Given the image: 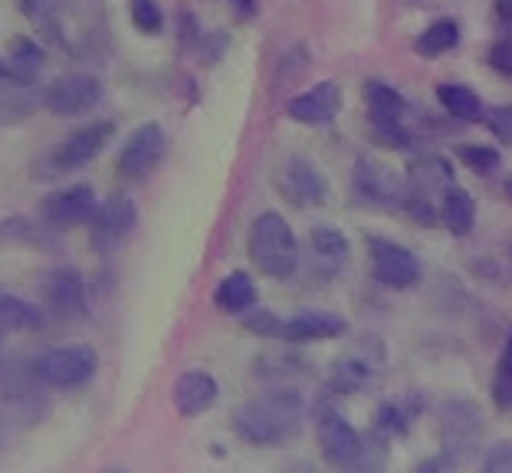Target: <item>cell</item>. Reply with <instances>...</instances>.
<instances>
[{"mask_svg":"<svg viewBox=\"0 0 512 473\" xmlns=\"http://www.w3.org/2000/svg\"><path fill=\"white\" fill-rule=\"evenodd\" d=\"M306 418V401L293 388H273L250 398L237 411L234 428L250 444H283L286 437H296Z\"/></svg>","mask_w":512,"mask_h":473,"instance_id":"obj_1","label":"cell"},{"mask_svg":"<svg viewBox=\"0 0 512 473\" xmlns=\"http://www.w3.org/2000/svg\"><path fill=\"white\" fill-rule=\"evenodd\" d=\"M250 260L270 280H289L299 270V240L286 217L266 211L250 227Z\"/></svg>","mask_w":512,"mask_h":473,"instance_id":"obj_2","label":"cell"},{"mask_svg":"<svg viewBox=\"0 0 512 473\" xmlns=\"http://www.w3.org/2000/svg\"><path fill=\"white\" fill-rule=\"evenodd\" d=\"M450 188H453L450 161L437 158V155H424L407 168L401 207L417 224H437L440 207H444V198L450 194Z\"/></svg>","mask_w":512,"mask_h":473,"instance_id":"obj_3","label":"cell"},{"mask_svg":"<svg viewBox=\"0 0 512 473\" xmlns=\"http://www.w3.org/2000/svg\"><path fill=\"white\" fill-rule=\"evenodd\" d=\"M115 135V122H92L83 125V129L69 132L53 152H46V178H56V175H66V171H76V168H86L92 158H96L102 148L112 142Z\"/></svg>","mask_w":512,"mask_h":473,"instance_id":"obj_4","label":"cell"},{"mask_svg":"<svg viewBox=\"0 0 512 473\" xmlns=\"http://www.w3.org/2000/svg\"><path fill=\"white\" fill-rule=\"evenodd\" d=\"M33 365H37L46 388H79L96 375L99 359L89 345L76 342V345H60V349L43 352Z\"/></svg>","mask_w":512,"mask_h":473,"instance_id":"obj_5","label":"cell"},{"mask_svg":"<svg viewBox=\"0 0 512 473\" xmlns=\"http://www.w3.org/2000/svg\"><path fill=\"white\" fill-rule=\"evenodd\" d=\"M440 437H444V454L453 460H470L483 441V411L473 401H447L440 411Z\"/></svg>","mask_w":512,"mask_h":473,"instance_id":"obj_6","label":"cell"},{"mask_svg":"<svg viewBox=\"0 0 512 473\" xmlns=\"http://www.w3.org/2000/svg\"><path fill=\"white\" fill-rule=\"evenodd\" d=\"M316 437L325 464L332 467H355L358 454H362V434L348 424L345 414L335 408H319L316 411Z\"/></svg>","mask_w":512,"mask_h":473,"instance_id":"obj_7","label":"cell"},{"mask_svg":"<svg viewBox=\"0 0 512 473\" xmlns=\"http://www.w3.org/2000/svg\"><path fill=\"white\" fill-rule=\"evenodd\" d=\"M40 102L46 112L60 115V119H79V115L92 112L102 102V86H99V79L83 76V73L60 76L53 86L43 89Z\"/></svg>","mask_w":512,"mask_h":473,"instance_id":"obj_8","label":"cell"},{"mask_svg":"<svg viewBox=\"0 0 512 473\" xmlns=\"http://www.w3.org/2000/svg\"><path fill=\"white\" fill-rule=\"evenodd\" d=\"M165 148H168V138L165 129L158 122H145L128 135V142L119 155V175L125 181H142L148 178L151 171L161 165L165 158Z\"/></svg>","mask_w":512,"mask_h":473,"instance_id":"obj_9","label":"cell"},{"mask_svg":"<svg viewBox=\"0 0 512 473\" xmlns=\"http://www.w3.org/2000/svg\"><path fill=\"white\" fill-rule=\"evenodd\" d=\"M368 260H371V273L381 286H391V290H407L421 280V263L407 247L394 244V240L384 237H371L368 240Z\"/></svg>","mask_w":512,"mask_h":473,"instance_id":"obj_10","label":"cell"},{"mask_svg":"<svg viewBox=\"0 0 512 473\" xmlns=\"http://www.w3.org/2000/svg\"><path fill=\"white\" fill-rule=\"evenodd\" d=\"M135 221H138V211L135 204L125 198V194H112V198H106L96 214H92V227H89V240L92 247H96L99 253H109L115 247L125 244V237L135 230Z\"/></svg>","mask_w":512,"mask_h":473,"instance_id":"obj_11","label":"cell"},{"mask_svg":"<svg viewBox=\"0 0 512 473\" xmlns=\"http://www.w3.org/2000/svg\"><path fill=\"white\" fill-rule=\"evenodd\" d=\"M355 198L368 207H398L404 201V178L391 165L375 158H362L355 168Z\"/></svg>","mask_w":512,"mask_h":473,"instance_id":"obj_12","label":"cell"},{"mask_svg":"<svg viewBox=\"0 0 512 473\" xmlns=\"http://www.w3.org/2000/svg\"><path fill=\"white\" fill-rule=\"evenodd\" d=\"M40 388H46V382L40 378L37 365L7 359V365H4V401H7L10 411L20 414V418H23V414H27V418H37V414H43Z\"/></svg>","mask_w":512,"mask_h":473,"instance_id":"obj_13","label":"cell"},{"mask_svg":"<svg viewBox=\"0 0 512 473\" xmlns=\"http://www.w3.org/2000/svg\"><path fill=\"white\" fill-rule=\"evenodd\" d=\"M279 191L293 207H319L325 204V194H329V184H325V175L306 158H289L283 175H279Z\"/></svg>","mask_w":512,"mask_h":473,"instance_id":"obj_14","label":"cell"},{"mask_svg":"<svg viewBox=\"0 0 512 473\" xmlns=\"http://www.w3.org/2000/svg\"><path fill=\"white\" fill-rule=\"evenodd\" d=\"M43 221L53 224V227H76L83 221H92V214H96V194H92L89 184H73V188H63L50 194L43 204Z\"/></svg>","mask_w":512,"mask_h":473,"instance_id":"obj_15","label":"cell"},{"mask_svg":"<svg viewBox=\"0 0 512 473\" xmlns=\"http://www.w3.org/2000/svg\"><path fill=\"white\" fill-rule=\"evenodd\" d=\"M46 309H53V316L60 319H86V286L83 276L76 270H53L43 283Z\"/></svg>","mask_w":512,"mask_h":473,"instance_id":"obj_16","label":"cell"},{"mask_svg":"<svg viewBox=\"0 0 512 473\" xmlns=\"http://www.w3.org/2000/svg\"><path fill=\"white\" fill-rule=\"evenodd\" d=\"M348 322L342 316L329 313V309H306L293 319H286L279 326V336L276 339H286V342H325V339H339L345 336Z\"/></svg>","mask_w":512,"mask_h":473,"instance_id":"obj_17","label":"cell"},{"mask_svg":"<svg viewBox=\"0 0 512 473\" xmlns=\"http://www.w3.org/2000/svg\"><path fill=\"white\" fill-rule=\"evenodd\" d=\"M339 109H342V89L335 83H319L306 92H299V96L286 106L289 119L306 122V125L332 122L335 115H339Z\"/></svg>","mask_w":512,"mask_h":473,"instance_id":"obj_18","label":"cell"},{"mask_svg":"<svg viewBox=\"0 0 512 473\" xmlns=\"http://www.w3.org/2000/svg\"><path fill=\"white\" fill-rule=\"evenodd\" d=\"M220 398V385L214 375L207 372H188L174 385V408L181 418H197V414L211 411Z\"/></svg>","mask_w":512,"mask_h":473,"instance_id":"obj_19","label":"cell"},{"mask_svg":"<svg viewBox=\"0 0 512 473\" xmlns=\"http://www.w3.org/2000/svg\"><path fill=\"white\" fill-rule=\"evenodd\" d=\"M348 253H352V244L342 230L335 227H316L309 234V260L322 276H332L345 267Z\"/></svg>","mask_w":512,"mask_h":473,"instance_id":"obj_20","label":"cell"},{"mask_svg":"<svg viewBox=\"0 0 512 473\" xmlns=\"http://www.w3.org/2000/svg\"><path fill=\"white\" fill-rule=\"evenodd\" d=\"M43 46L37 40L30 37H17L14 43H10V50L4 56V66H0V73H4V79H10V83H23V86H33L43 69Z\"/></svg>","mask_w":512,"mask_h":473,"instance_id":"obj_21","label":"cell"},{"mask_svg":"<svg viewBox=\"0 0 512 473\" xmlns=\"http://www.w3.org/2000/svg\"><path fill=\"white\" fill-rule=\"evenodd\" d=\"M214 306L220 313L227 316H247L250 309L256 306V286H253V276L234 270L230 276L220 280V286L214 290Z\"/></svg>","mask_w":512,"mask_h":473,"instance_id":"obj_22","label":"cell"},{"mask_svg":"<svg viewBox=\"0 0 512 473\" xmlns=\"http://www.w3.org/2000/svg\"><path fill=\"white\" fill-rule=\"evenodd\" d=\"M440 224H444L453 237H467L473 224H476V204L463 188L453 184L450 194L444 198V207H440Z\"/></svg>","mask_w":512,"mask_h":473,"instance_id":"obj_23","label":"cell"},{"mask_svg":"<svg viewBox=\"0 0 512 473\" xmlns=\"http://www.w3.org/2000/svg\"><path fill=\"white\" fill-rule=\"evenodd\" d=\"M437 99L457 122H480L483 119V99L476 96L470 86L440 83L437 86Z\"/></svg>","mask_w":512,"mask_h":473,"instance_id":"obj_24","label":"cell"},{"mask_svg":"<svg viewBox=\"0 0 512 473\" xmlns=\"http://www.w3.org/2000/svg\"><path fill=\"white\" fill-rule=\"evenodd\" d=\"M0 322H4V332H37L43 329L46 313L40 306L27 303V299L4 293V299H0Z\"/></svg>","mask_w":512,"mask_h":473,"instance_id":"obj_25","label":"cell"},{"mask_svg":"<svg viewBox=\"0 0 512 473\" xmlns=\"http://www.w3.org/2000/svg\"><path fill=\"white\" fill-rule=\"evenodd\" d=\"M371 378L375 372H371L368 359H339L329 372V391L332 395H355V391L371 385Z\"/></svg>","mask_w":512,"mask_h":473,"instance_id":"obj_26","label":"cell"},{"mask_svg":"<svg viewBox=\"0 0 512 473\" xmlns=\"http://www.w3.org/2000/svg\"><path fill=\"white\" fill-rule=\"evenodd\" d=\"M365 102L375 122H404L407 102L398 89H391L388 83H368L365 86Z\"/></svg>","mask_w":512,"mask_h":473,"instance_id":"obj_27","label":"cell"},{"mask_svg":"<svg viewBox=\"0 0 512 473\" xmlns=\"http://www.w3.org/2000/svg\"><path fill=\"white\" fill-rule=\"evenodd\" d=\"M457 43H460V27H457V20L444 17V20H434V23H430V27L421 33V37H417L414 50H417V56H424V60H434V56L450 53Z\"/></svg>","mask_w":512,"mask_h":473,"instance_id":"obj_28","label":"cell"},{"mask_svg":"<svg viewBox=\"0 0 512 473\" xmlns=\"http://www.w3.org/2000/svg\"><path fill=\"white\" fill-rule=\"evenodd\" d=\"M417 418V405L411 398H394V401H384L378 408V431L388 434V437H398L411 428V421Z\"/></svg>","mask_w":512,"mask_h":473,"instance_id":"obj_29","label":"cell"},{"mask_svg":"<svg viewBox=\"0 0 512 473\" xmlns=\"http://www.w3.org/2000/svg\"><path fill=\"white\" fill-rule=\"evenodd\" d=\"M128 14H132L135 30L145 33V37H155V33L165 30V14H161V7L155 0H132V4H128Z\"/></svg>","mask_w":512,"mask_h":473,"instance_id":"obj_30","label":"cell"},{"mask_svg":"<svg viewBox=\"0 0 512 473\" xmlns=\"http://www.w3.org/2000/svg\"><path fill=\"white\" fill-rule=\"evenodd\" d=\"M457 155L470 171H476V175H490L493 168H499V152L490 145H460Z\"/></svg>","mask_w":512,"mask_h":473,"instance_id":"obj_31","label":"cell"},{"mask_svg":"<svg viewBox=\"0 0 512 473\" xmlns=\"http://www.w3.org/2000/svg\"><path fill=\"white\" fill-rule=\"evenodd\" d=\"M493 398L499 408H512V336L506 339L503 359H499L496 378H493Z\"/></svg>","mask_w":512,"mask_h":473,"instance_id":"obj_32","label":"cell"},{"mask_svg":"<svg viewBox=\"0 0 512 473\" xmlns=\"http://www.w3.org/2000/svg\"><path fill=\"white\" fill-rule=\"evenodd\" d=\"M371 138L384 148H404L407 142H411L404 122H375V119H371Z\"/></svg>","mask_w":512,"mask_h":473,"instance_id":"obj_33","label":"cell"},{"mask_svg":"<svg viewBox=\"0 0 512 473\" xmlns=\"http://www.w3.org/2000/svg\"><path fill=\"white\" fill-rule=\"evenodd\" d=\"M243 322H247V329L256 332V336H279V326H283L270 309H250Z\"/></svg>","mask_w":512,"mask_h":473,"instance_id":"obj_34","label":"cell"},{"mask_svg":"<svg viewBox=\"0 0 512 473\" xmlns=\"http://www.w3.org/2000/svg\"><path fill=\"white\" fill-rule=\"evenodd\" d=\"M486 125H490V132L499 138V142L512 145V102H509V106H499L496 112H490Z\"/></svg>","mask_w":512,"mask_h":473,"instance_id":"obj_35","label":"cell"},{"mask_svg":"<svg viewBox=\"0 0 512 473\" xmlns=\"http://www.w3.org/2000/svg\"><path fill=\"white\" fill-rule=\"evenodd\" d=\"M483 470H490V473H512V444L503 441V444L490 447V454L483 457Z\"/></svg>","mask_w":512,"mask_h":473,"instance_id":"obj_36","label":"cell"},{"mask_svg":"<svg viewBox=\"0 0 512 473\" xmlns=\"http://www.w3.org/2000/svg\"><path fill=\"white\" fill-rule=\"evenodd\" d=\"M490 63L499 69L503 76H512V30L506 33L503 40H499L496 46H493V53H490Z\"/></svg>","mask_w":512,"mask_h":473,"instance_id":"obj_37","label":"cell"},{"mask_svg":"<svg viewBox=\"0 0 512 473\" xmlns=\"http://www.w3.org/2000/svg\"><path fill=\"white\" fill-rule=\"evenodd\" d=\"M499 20L512 23V0H499Z\"/></svg>","mask_w":512,"mask_h":473,"instance_id":"obj_38","label":"cell"},{"mask_svg":"<svg viewBox=\"0 0 512 473\" xmlns=\"http://www.w3.org/2000/svg\"><path fill=\"white\" fill-rule=\"evenodd\" d=\"M503 191H506V198L512 201V175L506 178V184H503Z\"/></svg>","mask_w":512,"mask_h":473,"instance_id":"obj_39","label":"cell"}]
</instances>
